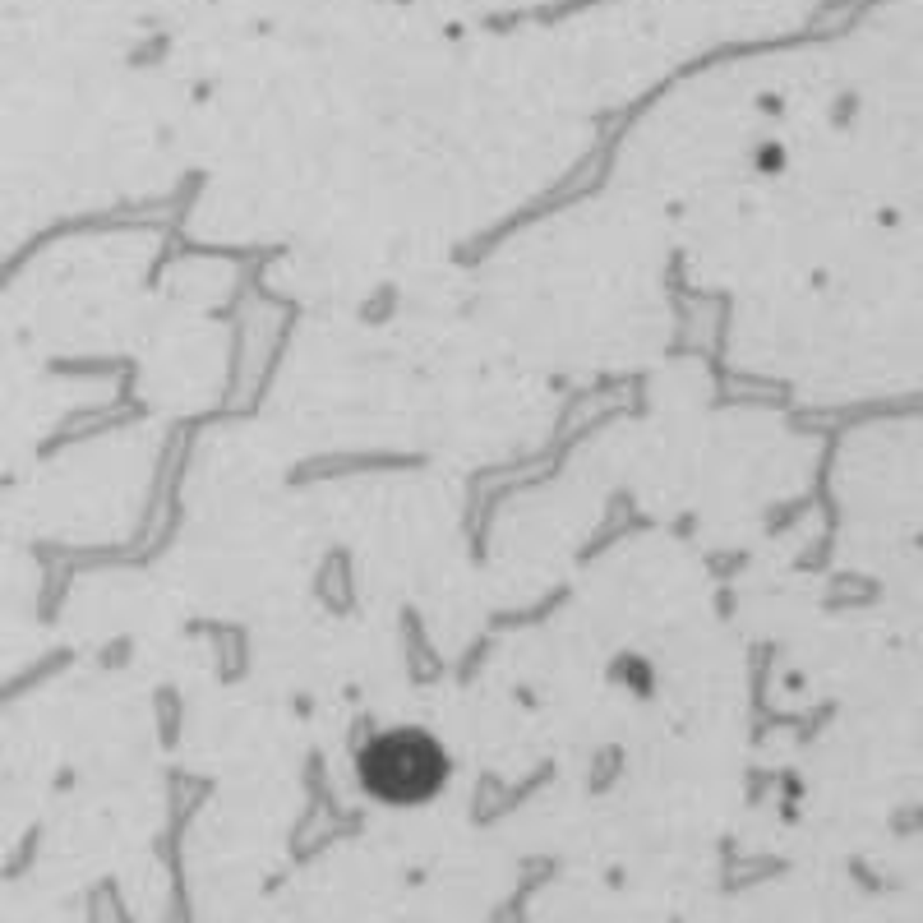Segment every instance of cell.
Returning <instances> with one entry per match:
<instances>
[{
	"instance_id": "cell-1",
	"label": "cell",
	"mask_w": 923,
	"mask_h": 923,
	"mask_svg": "<svg viewBox=\"0 0 923 923\" xmlns=\"http://www.w3.org/2000/svg\"><path fill=\"white\" fill-rule=\"evenodd\" d=\"M365 780L370 790L388 794L397 804H411L420 794H430L439 780H444V757L430 739H416V734H393L384 744H374L365 753Z\"/></svg>"
}]
</instances>
